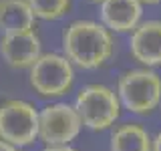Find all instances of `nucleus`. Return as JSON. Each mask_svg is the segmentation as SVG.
I'll return each mask as SVG.
<instances>
[{"label":"nucleus","instance_id":"obj_1","mask_svg":"<svg viewBox=\"0 0 161 151\" xmlns=\"http://www.w3.org/2000/svg\"><path fill=\"white\" fill-rule=\"evenodd\" d=\"M111 30L95 20H75L63 32V53L79 69H99L113 54Z\"/></svg>","mask_w":161,"mask_h":151},{"label":"nucleus","instance_id":"obj_2","mask_svg":"<svg viewBox=\"0 0 161 151\" xmlns=\"http://www.w3.org/2000/svg\"><path fill=\"white\" fill-rule=\"evenodd\" d=\"M121 107L133 115H149L161 103V77L151 69L125 70L117 81Z\"/></svg>","mask_w":161,"mask_h":151},{"label":"nucleus","instance_id":"obj_3","mask_svg":"<svg viewBox=\"0 0 161 151\" xmlns=\"http://www.w3.org/2000/svg\"><path fill=\"white\" fill-rule=\"evenodd\" d=\"M75 109L83 121V127L91 131H103L115 125L123 107L117 97V91H113L107 85L93 83L77 93Z\"/></svg>","mask_w":161,"mask_h":151},{"label":"nucleus","instance_id":"obj_4","mask_svg":"<svg viewBox=\"0 0 161 151\" xmlns=\"http://www.w3.org/2000/svg\"><path fill=\"white\" fill-rule=\"evenodd\" d=\"M0 139L14 147H26L38 139V111L22 99L0 103Z\"/></svg>","mask_w":161,"mask_h":151},{"label":"nucleus","instance_id":"obj_5","mask_svg":"<svg viewBox=\"0 0 161 151\" xmlns=\"http://www.w3.org/2000/svg\"><path fill=\"white\" fill-rule=\"evenodd\" d=\"M30 87L40 97H60L73 87V63L58 53H44L30 67Z\"/></svg>","mask_w":161,"mask_h":151},{"label":"nucleus","instance_id":"obj_6","mask_svg":"<svg viewBox=\"0 0 161 151\" xmlns=\"http://www.w3.org/2000/svg\"><path fill=\"white\" fill-rule=\"evenodd\" d=\"M83 129L75 105L50 103L38 111V139L44 145H70Z\"/></svg>","mask_w":161,"mask_h":151},{"label":"nucleus","instance_id":"obj_7","mask_svg":"<svg viewBox=\"0 0 161 151\" xmlns=\"http://www.w3.org/2000/svg\"><path fill=\"white\" fill-rule=\"evenodd\" d=\"M0 54L12 69H30L40 57V38L34 30L0 36Z\"/></svg>","mask_w":161,"mask_h":151},{"label":"nucleus","instance_id":"obj_8","mask_svg":"<svg viewBox=\"0 0 161 151\" xmlns=\"http://www.w3.org/2000/svg\"><path fill=\"white\" fill-rule=\"evenodd\" d=\"M129 53L145 67L161 64V20H145L131 32Z\"/></svg>","mask_w":161,"mask_h":151},{"label":"nucleus","instance_id":"obj_9","mask_svg":"<svg viewBox=\"0 0 161 151\" xmlns=\"http://www.w3.org/2000/svg\"><path fill=\"white\" fill-rule=\"evenodd\" d=\"M141 0H103L99 8L101 24L113 32H133L141 24Z\"/></svg>","mask_w":161,"mask_h":151},{"label":"nucleus","instance_id":"obj_10","mask_svg":"<svg viewBox=\"0 0 161 151\" xmlns=\"http://www.w3.org/2000/svg\"><path fill=\"white\" fill-rule=\"evenodd\" d=\"M34 12L26 0H0V32L14 34L34 30Z\"/></svg>","mask_w":161,"mask_h":151},{"label":"nucleus","instance_id":"obj_11","mask_svg":"<svg viewBox=\"0 0 161 151\" xmlns=\"http://www.w3.org/2000/svg\"><path fill=\"white\" fill-rule=\"evenodd\" d=\"M153 137L139 123H123L111 133V151H151Z\"/></svg>","mask_w":161,"mask_h":151},{"label":"nucleus","instance_id":"obj_12","mask_svg":"<svg viewBox=\"0 0 161 151\" xmlns=\"http://www.w3.org/2000/svg\"><path fill=\"white\" fill-rule=\"evenodd\" d=\"M30 10L36 18L42 20H57L67 14L70 0H26Z\"/></svg>","mask_w":161,"mask_h":151},{"label":"nucleus","instance_id":"obj_13","mask_svg":"<svg viewBox=\"0 0 161 151\" xmlns=\"http://www.w3.org/2000/svg\"><path fill=\"white\" fill-rule=\"evenodd\" d=\"M42 151H77V149L70 145H47Z\"/></svg>","mask_w":161,"mask_h":151},{"label":"nucleus","instance_id":"obj_14","mask_svg":"<svg viewBox=\"0 0 161 151\" xmlns=\"http://www.w3.org/2000/svg\"><path fill=\"white\" fill-rule=\"evenodd\" d=\"M151 151H161V131L153 137V147H151Z\"/></svg>","mask_w":161,"mask_h":151},{"label":"nucleus","instance_id":"obj_15","mask_svg":"<svg viewBox=\"0 0 161 151\" xmlns=\"http://www.w3.org/2000/svg\"><path fill=\"white\" fill-rule=\"evenodd\" d=\"M0 151H18L14 145H10V143H6V141H2L0 139Z\"/></svg>","mask_w":161,"mask_h":151},{"label":"nucleus","instance_id":"obj_16","mask_svg":"<svg viewBox=\"0 0 161 151\" xmlns=\"http://www.w3.org/2000/svg\"><path fill=\"white\" fill-rule=\"evenodd\" d=\"M143 4H157V2H161V0H141Z\"/></svg>","mask_w":161,"mask_h":151},{"label":"nucleus","instance_id":"obj_17","mask_svg":"<svg viewBox=\"0 0 161 151\" xmlns=\"http://www.w3.org/2000/svg\"><path fill=\"white\" fill-rule=\"evenodd\" d=\"M91 2H103V0H91Z\"/></svg>","mask_w":161,"mask_h":151}]
</instances>
